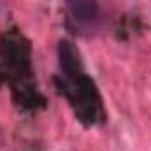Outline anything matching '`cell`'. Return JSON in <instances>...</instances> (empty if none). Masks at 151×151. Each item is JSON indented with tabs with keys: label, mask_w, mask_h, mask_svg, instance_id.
<instances>
[{
	"label": "cell",
	"mask_w": 151,
	"mask_h": 151,
	"mask_svg": "<svg viewBox=\"0 0 151 151\" xmlns=\"http://www.w3.org/2000/svg\"><path fill=\"white\" fill-rule=\"evenodd\" d=\"M67 9L79 21H93L99 14V2L97 0H65Z\"/></svg>",
	"instance_id": "6da1fadb"
},
{
	"label": "cell",
	"mask_w": 151,
	"mask_h": 151,
	"mask_svg": "<svg viewBox=\"0 0 151 151\" xmlns=\"http://www.w3.org/2000/svg\"><path fill=\"white\" fill-rule=\"evenodd\" d=\"M58 62H60V67L65 74L72 76L79 70V56L76 53L74 46L69 42V40H62L58 44Z\"/></svg>",
	"instance_id": "7a4b0ae2"
}]
</instances>
